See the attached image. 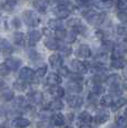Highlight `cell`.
<instances>
[{
    "instance_id": "obj_17",
    "label": "cell",
    "mask_w": 127,
    "mask_h": 128,
    "mask_svg": "<svg viewBox=\"0 0 127 128\" xmlns=\"http://www.w3.org/2000/svg\"><path fill=\"white\" fill-rule=\"evenodd\" d=\"M108 119L109 114L107 112H99L95 117V120H96L97 124H105L106 122H108Z\"/></svg>"
},
{
    "instance_id": "obj_27",
    "label": "cell",
    "mask_w": 127,
    "mask_h": 128,
    "mask_svg": "<svg viewBox=\"0 0 127 128\" xmlns=\"http://www.w3.org/2000/svg\"><path fill=\"white\" fill-rule=\"evenodd\" d=\"M127 104V100H126V98H119L118 100H116L115 102H113L112 104V109L114 110H118V109H120L122 107H124Z\"/></svg>"
},
{
    "instance_id": "obj_41",
    "label": "cell",
    "mask_w": 127,
    "mask_h": 128,
    "mask_svg": "<svg viewBox=\"0 0 127 128\" xmlns=\"http://www.w3.org/2000/svg\"><path fill=\"white\" fill-rule=\"evenodd\" d=\"M117 18L120 22L123 24H127V12H124V11H120L117 14Z\"/></svg>"
},
{
    "instance_id": "obj_6",
    "label": "cell",
    "mask_w": 127,
    "mask_h": 128,
    "mask_svg": "<svg viewBox=\"0 0 127 128\" xmlns=\"http://www.w3.org/2000/svg\"><path fill=\"white\" fill-rule=\"evenodd\" d=\"M72 67L74 69L75 72H78V74H84L87 71V68H86V65L84 62L79 60H72Z\"/></svg>"
},
{
    "instance_id": "obj_40",
    "label": "cell",
    "mask_w": 127,
    "mask_h": 128,
    "mask_svg": "<svg viewBox=\"0 0 127 128\" xmlns=\"http://www.w3.org/2000/svg\"><path fill=\"white\" fill-rule=\"evenodd\" d=\"M58 48H60V52L64 56H69L72 54V48L67 46H59Z\"/></svg>"
},
{
    "instance_id": "obj_58",
    "label": "cell",
    "mask_w": 127,
    "mask_h": 128,
    "mask_svg": "<svg viewBox=\"0 0 127 128\" xmlns=\"http://www.w3.org/2000/svg\"><path fill=\"white\" fill-rule=\"evenodd\" d=\"M125 44H127V38H125Z\"/></svg>"
},
{
    "instance_id": "obj_23",
    "label": "cell",
    "mask_w": 127,
    "mask_h": 128,
    "mask_svg": "<svg viewBox=\"0 0 127 128\" xmlns=\"http://www.w3.org/2000/svg\"><path fill=\"white\" fill-rule=\"evenodd\" d=\"M68 89L74 94H78L82 90V87L80 86V84L78 82H72L68 84Z\"/></svg>"
},
{
    "instance_id": "obj_25",
    "label": "cell",
    "mask_w": 127,
    "mask_h": 128,
    "mask_svg": "<svg viewBox=\"0 0 127 128\" xmlns=\"http://www.w3.org/2000/svg\"><path fill=\"white\" fill-rule=\"evenodd\" d=\"M40 37H41L40 31H38V30H31L30 32H29V41H30V44H36L37 41H39Z\"/></svg>"
},
{
    "instance_id": "obj_53",
    "label": "cell",
    "mask_w": 127,
    "mask_h": 128,
    "mask_svg": "<svg viewBox=\"0 0 127 128\" xmlns=\"http://www.w3.org/2000/svg\"><path fill=\"white\" fill-rule=\"evenodd\" d=\"M123 86H124V88H125V89L127 90V79L125 80V82H124V85H123Z\"/></svg>"
},
{
    "instance_id": "obj_24",
    "label": "cell",
    "mask_w": 127,
    "mask_h": 128,
    "mask_svg": "<svg viewBox=\"0 0 127 128\" xmlns=\"http://www.w3.org/2000/svg\"><path fill=\"white\" fill-rule=\"evenodd\" d=\"M106 82H108L110 86H116V85L119 84V82H120V76L117 75V74H113V75H110V76L107 77Z\"/></svg>"
},
{
    "instance_id": "obj_56",
    "label": "cell",
    "mask_w": 127,
    "mask_h": 128,
    "mask_svg": "<svg viewBox=\"0 0 127 128\" xmlns=\"http://www.w3.org/2000/svg\"><path fill=\"white\" fill-rule=\"evenodd\" d=\"M82 1H85V2H87V1H92V0H82Z\"/></svg>"
},
{
    "instance_id": "obj_38",
    "label": "cell",
    "mask_w": 127,
    "mask_h": 128,
    "mask_svg": "<svg viewBox=\"0 0 127 128\" xmlns=\"http://www.w3.org/2000/svg\"><path fill=\"white\" fill-rule=\"evenodd\" d=\"M102 48L106 51H112L114 49V44L110 40H104L102 41Z\"/></svg>"
},
{
    "instance_id": "obj_36",
    "label": "cell",
    "mask_w": 127,
    "mask_h": 128,
    "mask_svg": "<svg viewBox=\"0 0 127 128\" xmlns=\"http://www.w3.org/2000/svg\"><path fill=\"white\" fill-rule=\"evenodd\" d=\"M116 124L119 128H127V117L118 116L116 118Z\"/></svg>"
},
{
    "instance_id": "obj_42",
    "label": "cell",
    "mask_w": 127,
    "mask_h": 128,
    "mask_svg": "<svg viewBox=\"0 0 127 128\" xmlns=\"http://www.w3.org/2000/svg\"><path fill=\"white\" fill-rule=\"evenodd\" d=\"M9 72H10V69L4 64H1L0 65V76H7L9 75Z\"/></svg>"
},
{
    "instance_id": "obj_44",
    "label": "cell",
    "mask_w": 127,
    "mask_h": 128,
    "mask_svg": "<svg viewBox=\"0 0 127 128\" xmlns=\"http://www.w3.org/2000/svg\"><path fill=\"white\" fill-rule=\"evenodd\" d=\"M65 36H66V31L64 29H59V30H56V38L58 40H62L65 39Z\"/></svg>"
},
{
    "instance_id": "obj_21",
    "label": "cell",
    "mask_w": 127,
    "mask_h": 128,
    "mask_svg": "<svg viewBox=\"0 0 127 128\" xmlns=\"http://www.w3.org/2000/svg\"><path fill=\"white\" fill-rule=\"evenodd\" d=\"M29 96H30V102H32V104H36V105L40 104L41 100H42V94L39 92H34Z\"/></svg>"
},
{
    "instance_id": "obj_54",
    "label": "cell",
    "mask_w": 127,
    "mask_h": 128,
    "mask_svg": "<svg viewBox=\"0 0 127 128\" xmlns=\"http://www.w3.org/2000/svg\"><path fill=\"white\" fill-rule=\"evenodd\" d=\"M110 128H119V127H118V126H112Z\"/></svg>"
},
{
    "instance_id": "obj_22",
    "label": "cell",
    "mask_w": 127,
    "mask_h": 128,
    "mask_svg": "<svg viewBox=\"0 0 127 128\" xmlns=\"http://www.w3.org/2000/svg\"><path fill=\"white\" fill-rule=\"evenodd\" d=\"M48 26L49 28L54 29V30H59V29H62L64 26H62V22L58 19H51V20L48 21Z\"/></svg>"
},
{
    "instance_id": "obj_57",
    "label": "cell",
    "mask_w": 127,
    "mask_h": 128,
    "mask_svg": "<svg viewBox=\"0 0 127 128\" xmlns=\"http://www.w3.org/2000/svg\"><path fill=\"white\" fill-rule=\"evenodd\" d=\"M125 115L127 116V107H126V109H125Z\"/></svg>"
},
{
    "instance_id": "obj_35",
    "label": "cell",
    "mask_w": 127,
    "mask_h": 128,
    "mask_svg": "<svg viewBox=\"0 0 127 128\" xmlns=\"http://www.w3.org/2000/svg\"><path fill=\"white\" fill-rule=\"evenodd\" d=\"M106 79H107V76L104 75L102 72L97 74V75H95L94 77H92V82H94V84H102V82H106Z\"/></svg>"
},
{
    "instance_id": "obj_51",
    "label": "cell",
    "mask_w": 127,
    "mask_h": 128,
    "mask_svg": "<svg viewBox=\"0 0 127 128\" xmlns=\"http://www.w3.org/2000/svg\"><path fill=\"white\" fill-rule=\"evenodd\" d=\"M12 22H14V26L16 27V28H19V27H20V20H19L18 18H14Z\"/></svg>"
},
{
    "instance_id": "obj_20",
    "label": "cell",
    "mask_w": 127,
    "mask_h": 128,
    "mask_svg": "<svg viewBox=\"0 0 127 128\" xmlns=\"http://www.w3.org/2000/svg\"><path fill=\"white\" fill-rule=\"evenodd\" d=\"M45 46L47 47L49 50H57L58 47H59V44L52 38H47L45 41Z\"/></svg>"
},
{
    "instance_id": "obj_49",
    "label": "cell",
    "mask_w": 127,
    "mask_h": 128,
    "mask_svg": "<svg viewBox=\"0 0 127 128\" xmlns=\"http://www.w3.org/2000/svg\"><path fill=\"white\" fill-rule=\"evenodd\" d=\"M58 69H59V75H62V76H68V74H69V71H68L67 68L62 67V66H60Z\"/></svg>"
},
{
    "instance_id": "obj_28",
    "label": "cell",
    "mask_w": 127,
    "mask_h": 128,
    "mask_svg": "<svg viewBox=\"0 0 127 128\" xmlns=\"http://www.w3.org/2000/svg\"><path fill=\"white\" fill-rule=\"evenodd\" d=\"M112 51H113V52H112L113 59L124 57V54H125V49L122 48V47H114V49Z\"/></svg>"
},
{
    "instance_id": "obj_3",
    "label": "cell",
    "mask_w": 127,
    "mask_h": 128,
    "mask_svg": "<svg viewBox=\"0 0 127 128\" xmlns=\"http://www.w3.org/2000/svg\"><path fill=\"white\" fill-rule=\"evenodd\" d=\"M54 14L57 16L58 19H66L68 16H69L70 11L66 8L65 4H59V6H57L55 9H54Z\"/></svg>"
},
{
    "instance_id": "obj_32",
    "label": "cell",
    "mask_w": 127,
    "mask_h": 128,
    "mask_svg": "<svg viewBox=\"0 0 127 128\" xmlns=\"http://www.w3.org/2000/svg\"><path fill=\"white\" fill-rule=\"evenodd\" d=\"M113 104V97L109 95H105L102 96V98L100 99V105L104 106V107H109Z\"/></svg>"
},
{
    "instance_id": "obj_9",
    "label": "cell",
    "mask_w": 127,
    "mask_h": 128,
    "mask_svg": "<svg viewBox=\"0 0 127 128\" xmlns=\"http://www.w3.org/2000/svg\"><path fill=\"white\" fill-rule=\"evenodd\" d=\"M32 76H34V71L30 69V68H28V67H24V68H21V70H20V72H19V77L21 78V79H24V80H30V79H32Z\"/></svg>"
},
{
    "instance_id": "obj_34",
    "label": "cell",
    "mask_w": 127,
    "mask_h": 128,
    "mask_svg": "<svg viewBox=\"0 0 127 128\" xmlns=\"http://www.w3.org/2000/svg\"><path fill=\"white\" fill-rule=\"evenodd\" d=\"M102 92H104V88H102V86H100V84H95V85H92V95L98 96V95H102Z\"/></svg>"
},
{
    "instance_id": "obj_45",
    "label": "cell",
    "mask_w": 127,
    "mask_h": 128,
    "mask_svg": "<svg viewBox=\"0 0 127 128\" xmlns=\"http://www.w3.org/2000/svg\"><path fill=\"white\" fill-rule=\"evenodd\" d=\"M9 47H10V45H9V42L6 39L0 38V50H4V49L9 48Z\"/></svg>"
},
{
    "instance_id": "obj_29",
    "label": "cell",
    "mask_w": 127,
    "mask_h": 128,
    "mask_svg": "<svg viewBox=\"0 0 127 128\" xmlns=\"http://www.w3.org/2000/svg\"><path fill=\"white\" fill-rule=\"evenodd\" d=\"M14 42L18 46L25 45V36L22 32H16L14 35Z\"/></svg>"
},
{
    "instance_id": "obj_1",
    "label": "cell",
    "mask_w": 127,
    "mask_h": 128,
    "mask_svg": "<svg viewBox=\"0 0 127 128\" xmlns=\"http://www.w3.org/2000/svg\"><path fill=\"white\" fill-rule=\"evenodd\" d=\"M84 16L86 17L87 21L90 24H100L105 19V14H100V12H95L92 10H87L86 12H84Z\"/></svg>"
},
{
    "instance_id": "obj_19",
    "label": "cell",
    "mask_w": 127,
    "mask_h": 128,
    "mask_svg": "<svg viewBox=\"0 0 127 128\" xmlns=\"http://www.w3.org/2000/svg\"><path fill=\"white\" fill-rule=\"evenodd\" d=\"M34 7H35L39 12H45L47 10L48 4L45 1V0H37V1L34 2Z\"/></svg>"
},
{
    "instance_id": "obj_33",
    "label": "cell",
    "mask_w": 127,
    "mask_h": 128,
    "mask_svg": "<svg viewBox=\"0 0 127 128\" xmlns=\"http://www.w3.org/2000/svg\"><path fill=\"white\" fill-rule=\"evenodd\" d=\"M78 119H79V122H90L92 120V115H90L89 112H80V114H79V117H78Z\"/></svg>"
},
{
    "instance_id": "obj_47",
    "label": "cell",
    "mask_w": 127,
    "mask_h": 128,
    "mask_svg": "<svg viewBox=\"0 0 127 128\" xmlns=\"http://www.w3.org/2000/svg\"><path fill=\"white\" fill-rule=\"evenodd\" d=\"M79 24H80V20L77 18H72V19H70V20H68V26L72 27V29H74L76 26H78Z\"/></svg>"
},
{
    "instance_id": "obj_7",
    "label": "cell",
    "mask_w": 127,
    "mask_h": 128,
    "mask_svg": "<svg viewBox=\"0 0 127 128\" xmlns=\"http://www.w3.org/2000/svg\"><path fill=\"white\" fill-rule=\"evenodd\" d=\"M4 65L9 68L10 70H17L21 65V61L18 58H8L4 62Z\"/></svg>"
},
{
    "instance_id": "obj_14",
    "label": "cell",
    "mask_w": 127,
    "mask_h": 128,
    "mask_svg": "<svg viewBox=\"0 0 127 128\" xmlns=\"http://www.w3.org/2000/svg\"><path fill=\"white\" fill-rule=\"evenodd\" d=\"M14 106L18 107V108H20V109H25V108H27L29 106V102L26 97H24V96H19V97H17L16 100H14Z\"/></svg>"
},
{
    "instance_id": "obj_55",
    "label": "cell",
    "mask_w": 127,
    "mask_h": 128,
    "mask_svg": "<svg viewBox=\"0 0 127 128\" xmlns=\"http://www.w3.org/2000/svg\"><path fill=\"white\" fill-rule=\"evenodd\" d=\"M1 21H2V16L0 14V22H1Z\"/></svg>"
},
{
    "instance_id": "obj_39",
    "label": "cell",
    "mask_w": 127,
    "mask_h": 128,
    "mask_svg": "<svg viewBox=\"0 0 127 128\" xmlns=\"http://www.w3.org/2000/svg\"><path fill=\"white\" fill-rule=\"evenodd\" d=\"M37 128H52V124L48 120H40L37 122Z\"/></svg>"
},
{
    "instance_id": "obj_16",
    "label": "cell",
    "mask_w": 127,
    "mask_h": 128,
    "mask_svg": "<svg viewBox=\"0 0 127 128\" xmlns=\"http://www.w3.org/2000/svg\"><path fill=\"white\" fill-rule=\"evenodd\" d=\"M51 124L55 125V126H62L65 124V117L62 114L57 112V114L51 116Z\"/></svg>"
},
{
    "instance_id": "obj_2",
    "label": "cell",
    "mask_w": 127,
    "mask_h": 128,
    "mask_svg": "<svg viewBox=\"0 0 127 128\" xmlns=\"http://www.w3.org/2000/svg\"><path fill=\"white\" fill-rule=\"evenodd\" d=\"M22 18H24V21L28 24V26H31V27H36L40 24V18L36 12L31 11V10H26L24 11L22 14Z\"/></svg>"
},
{
    "instance_id": "obj_8",
    "label": "cell",
    "mask_w": 127,
    "mask_h": 128,
    "mask_svg": "<svg viewBox=\"0 0 127 128\" xmlns=\"http://www.w3.org/2000/svg\"><path fill=\"white\" fill-rule=\"evenodd\" d=\"M50 94H51V96H52L55 99H59V98L64 97V95H65V92H64V89L60 87L59 85H56V86H51Z\"/></svg>"
},
{
    "instance_id": "obj_50",
    "label": "cell",
    "mask_w": 127,
    "mask_h": 128,
    "mask_svg": "<svg viewBox=\"0 0 127 128\" xmlns=\"http://www.w3.org/2000/svg\"><path fill=\"white\" fill-rule=\"evenodd\" d=\"M78 128H92V126H90V122H78Z\"/></svg>"
},
{
    "instance_id": "obj_12",
    "label": "cell",
    "mask_w": 127,
    "mask_h": 128,
    "mask_svg": "<svg viewBox=\"0 0 127 128\" xmlns=\"http://www.w3.org/2000/svg\"><path fill=\"white\" fill-rule=\"evenodd\" d=\"M90 55H92V50H90L89 46L87 45H82L79 47V49H78V56H79L80 58H89Z\"/></svg>"
},
{
    "instance_id": "obj_4",
    "label": "cell",
    "mask_w": 127,
    "mask_h": 128,
    "mask_svg": "<svg viewBox=\"0 0 127 128\" xmlns=\"http://www.w3.org/2000/svg\"><path fill=\"white\" fill-rule=\"evenodd\" d=\"M67 102L70 107L79 108L80 106H82V104H84V100H82V98L79 97V96L72 95V96H69V97L67 98Z\"/></svg>"
},
{
    "instance_id": "obj_48",
    "label": "cell",
    "mask_w": 127,
    "mask_h": 128,
    "mask_svg": "<svg viewBox=\"0 0 127 128\" xmlns=\"http://www.w3.org/2000/svg\"><path fill=\"white\" fill-rule=\"evenodd\" d=\"M14 4H16L14 1H8V2H6V4H4V9H6V10H11V9L14 8Z\"/></svg>"
},
{
    "instance_id": "obj_5",
    "label": "cell",
    "mask_w": 127,
    "mask_h": 128,
    "mask_svg": "<svg viewBox=\"0 0 127 128\" xmlns=\"http://www.w3.org/2000/svg\"><path fill=\"white\" fill-rule=\"evenodd\" d=\"M49 64L52 68L58 69L60 66H62V58L59 54H54L49 57Z\"/></svg>"
},
{
    "instance_id": "obj_31",
    "label": "cell",
    "mask_w": 127,
    "mask_h": 128,
    "mask_svg": "<svg viewBox=\"0 0 127 128\" xmlns=\"http://www.w3.org/2000/svg\"><path fill=\"white\" fill-rule=\"evenodd\" d=\"M46 74H47V66L42 65V66H40V67L37 68V70L34 72V75H35L37 78H42Z\"/></svg>"
},
{
    "instance_id": "obj_30",
    "label": "cell",
    "mask_w": 127,
    "mask_h": 128,
    "mask_svg": "<svg viewBox=\"0 0 127 128\" xmlns=\"http://www.w3.org/2000/svg\"><path fill=\"white\" fill-rule=\"evenodd\" d=\"M76 38H77V32L76 31H68L66 32V36H65V40L66 42L68 44H72L74 41H76Z\"/></svg>"
},
{
    "instance_id": "obj_46",
    "label": "cell",
    "mask_w": 127,
    "mask_h": 128,
    "mask_svg": "<svg viewBox=\"0 0 127 128\" xmlns=\"http://www.w3.org/2000/svg\"><path fill=\"white\" fill-rule=\"evenodd\" d=\"M117 6L120 10H126L127 9V0H117Z\"/></svg>"
},
{
    "instance_id": "obj_59",
    "label": "cell",
    "mask_w": 127,
    "mask_h": 128,
    "mask_svg": "<svg viewBox=\"0 0 127 128\" xmlns=\"http://www.w3.org/2000/svg\"><path fill=\"white\" fill-rule=\"evenodd\" d=\"M67 128H72V127H67Z\"/></svg>"
},
{
    "instance_id": "obj_26",
    "label": "cell",
    "mask_w": 127,
    "mask_h": 128,
    "mask_svg": "<svg viewBox=\"0 0 127 128\" xmlns=\"http://www.w3.org/2000/svg\"><path fill=\"white\" fill-rule=\"evenodd\" d=\"M14 89L19 90V92H24V90L27 88V82L24 80V79H21V78H19L18 80L14 82Z\"/></svg>"
},
{
    "instance_id": "obj_52",
    "label": "cell",
    "mask_w": 127,
    "mask_h": 128,
    "mask_svg": "<svg viewBox=\"0 0 127 128\" xmlns=\"http://www.w3.org/2000/svg\"><path fill=\"white\" fill-rule=\"evenodd\" d=\"M4 88H6V82H4V80H0V92L4 90Z\"/></svg>"
},
{
    "instance_id": "obj_18",
    "label": "cell",
    "mask_w": 127,
    "mask_h": 128,
    "mask_svg": "<svg viewBox=\"0 0 127 128\" xmlns=\"http://www.w3.org/2000/svg\"><path fill=\"white\" fill-rule=\"evenodd\" d=\"M49 109L52 112H60L64 109V104L59 99H55L49 104Z\"/></svg>"
},
{
    "instance_id": "obj_11",
    "label": "cell",
    "mask_w": 127,
    "mask_h": 128,
    "mask_svg": "<svg viewBox=\"0 0 127 128\" xmlns=\"http://www.w3.org/2000/svg\"><path fill=\"white\" fill-rule=\"evenodd\" d=\"M47 82L50 86H56L59 85L62 82V77H60L59 74H49V76L47 77Z\"/></svg>"
},
{
    "instance_id": "obj_10",
    "label": "cell",
    "mask_w": 127,
    "mask_h": 128,
    "mask_svg": "<svg viewBox=\"0 0 127 128\" xmlns=\"http://www.w3.org/2000/svg\"><path fill=\"white\" fill-rule=\"evenodd\" d=\"M126 65H127V60L124 57L113 59V61L110 64V66L113 68H115V69H123Z\"/></svg>"
},
{
    "instance_id": "obj_13",
    "label": "cell",
    "mask_w": 127,
    "mask_h": 128,
    "mask_svg": "<svg viewBox=\"0 0 127 128\" xmlns=\"http://www.w3.org/2000/svg\"><path fill=\"white\" fill-rule=\"evenodd\" d=\"M14 98V92L11 89H6L4 88V90H1V94H0V100L4 102H10Z\"/></svg>"
},
{
    "instance_id": "obj_37",
    "label": "cell",
    "mask_w": 127,
    "mask_h": 128,
    "mask_svg": "<svg viewBox=\"0 0 127 128\" xmlns=\"http://www.w3.org/2000/svg\"><path fill=\"white\" fill-rule=\"evenodd\" d=\"M116 32L120 36H127V24H120V26H117L116 28Z\"/></svg>"
},
{
    "instance_id": "obj_15",
    "label": "cell",
    "mask_w": 127,
    "mask_h": 128,
    "mask_svg": "<svg viewBox=\"0 0 127 128\" xmlns=\"http://www.w3.org/2000/svg\"><path fill=\"white\" fill-rule=\"evenodd\" d=\"M30 125V122L26 118H17L12 122V126L16 128H26Z\"/></svg>"
},
{
    "instance_id": "obj_43",
    "label": "cell",
    "mask_w": 127,
    "mask_h": 128,
    "mask_svg": "<svg viewBox=\"0 0 127 128\" xmlns=\"http://www.w3.org/2000/svg\"><path fill=\"white\" fill-rule=\"evenodd\" d=\"M68 76L70 77V79L72 80V82H80V80L82 79V77L80 76V74L78 72H74V74H68Z\"/></svg>"
}]
</instances>
